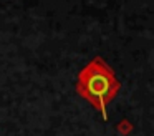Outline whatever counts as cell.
Returning a JSON list of instances; mask_svg holds the SVG:
<instances>
[{
    "label": "cell",
    "mask_w": 154,
    "mask_h": 136,
    "mask_svg": "<svg viewBox=\"0 0 154 136\" xmlns=\"http://www.w3.org/2000/svg\"><path fill=\"white\" fill-rule=\"evenodd\" d=\"M121 83L118 81L114 71L106 65L103 58H93L80 73L76 80V91L86 101L101 111L103 119H108L106 106L118 95Z\"/></svg>",
    "instance_id": "1"
}]
</instances>
